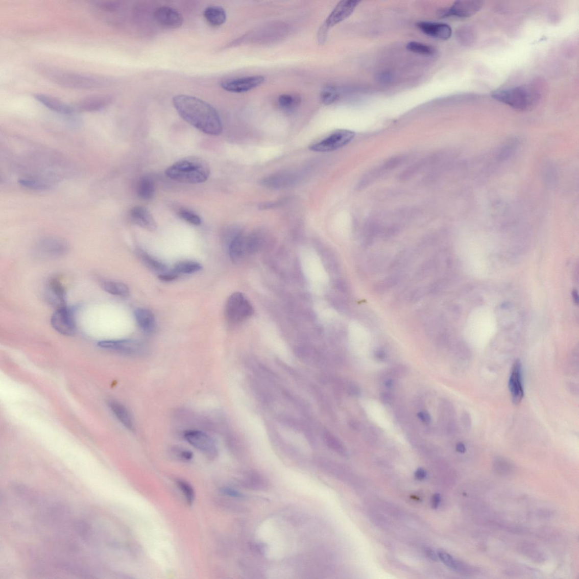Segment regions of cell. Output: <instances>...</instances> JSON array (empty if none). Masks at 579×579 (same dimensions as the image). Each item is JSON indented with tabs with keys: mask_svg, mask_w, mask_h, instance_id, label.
I'll return each instance as SVG.
<instances>
[{
	"mask_svg": "<svg viewBox=\"0 0 579 579\" xmlns=\"http://www.w3.org/2000/svg\"><path fill=\"white\" fill-rule=\"evenodd\" d=\"M173 103L180 116L195 128L210 135L222 134V120L217 110L211 105L186 94L174 97Z\"/></svg>",
	"mask_w": 579,
	"mask_h": 579,
	"instance_id": "obj_1",
	"label": "cell"
},
{
	"mask_svg": "<svg viewBox=\"0 0 579 579\" xmlns=\"http://www.w3.org/2000/svg\"><path fill=\"white\" fill-rule=\"evenodd\" d=\"M40 72L56 85L67 88L90 89L107 87L112 83L110 79L103 76L88 75L56 69L46 66L39 67Z\"/></svg>",
	"mask_w": 579,
	"mask_h": 579,
	"instance_id": "obj_2",
	"label": "cell"
},
{
	"mask_svg": "<svg viewBox=\"0 0 579 579\" xmlns=\"http://www.w3.org/2000/svg\"><path fill=\"white\" fill-rule=\"evenodd\" d=\"M166 176L178 182L198 184L206 181L210 167L204 160L196 156L184 158L174 163L165 171Z\"/></svg>",
	"mask_w": 579,
	"mask_h": 579,
	"instance_id": "obj_3",
	"label": "cell"
},
{
	"mask_svg": "<svg viewBox=\"0 0 579 579\" xmlns=\"http://www.w3.org/2000/svg\"><path fill=\"white\" fill-rule=\"evenodd\" d=\"M491 96L497 101L521 112L534 107L539 100L538 93L525 86L499 89L493 92Z\"/></svg>",
	"mask_w": 579,
	"mask_h": 579,
	"instance_id": "obj_4",
	"label": "cell"
},
{
	"mask_svg": "<svg viewBox=\"0 0 579 579\" xmlns=\"http://www.w3.org/2000/svg\"><path fill=\"white\" fill-rule=\"evenodd\" d=\"M360 3V1L356 0H347V1H341L336 5L319 31V41L321 44L324 43L325 41L329 30L348 18L353 13Z\"/></svg>",
	"mask_w": 579,
	"mask_h": 579,
	"instance_id": "obj_5",
	"label": "cell"
},
{
	"mask_svg": "<svg viewBox=\"0 0 579 579\" xmlns=\"http://www.w3.org/2000/svg\"><path fill=\"white\" fill-rule=\"evenodd\" d=\"M225 313L229 322L238 324L253 315L254 308L244 294L235 293L226 302Z\"/></svg>",
	"mask_w": 579,
	"mask_h": 579,
	"instance_id": "obj_6",
	"label": "cell"
},
{
	"mask_svg": "<svg viewBox=\"0 0 579 579\" xmlns=\"http://www.w3.org/2000/svg\"><path fill=\"white\" fill-rule=\"evenodd\" d=\"M353 131L341 129L335 130L322 139L310 145V150L326 152L333 151L348 144L354 138Z\"/></svg>",
	"mask_w": 579,
	"mask_h": 579,
	"instance_id": "obj_7",
	"label": "cell"
},
{
	"mask_svg": "<svg viewBox=\"0 0 579 579\" xmlns=\"http://www.w3.org/2000/svg\"><path fill=\"white\" fill-rule=\"evenodd\" d=\"M184 438L195 448L202 452L209 459L218 455V448L215 441L204 431L190 430L185 431Z\"/></svg>",
	"mask_w": 579,
	"mask_h": 579,
	"instance_id": "obj_8",
	"label": "cell"
},
{
	"mask_svg": "<svg viewBox=\"0 0 579 579\" xmlns=\"http://www.w3.org/2000/svg\"><path fill=\"white\" fill-rule=\"evenodd\" d=\"M52 327L61 334L70 336L75 334L76 323L73 311L66 306L56 309L51 318Z\"/></svg>",
	"mask_w": 579,
	"mask_h": 579,
	"instance_id": "obj_9",
	"label": "cell"
},
{
	"mask_svg": "<svg viewBox=\"0 0 579 579\" xmlns=\"http://www.w3.org/2000/svg\"><path fill=\"white\" fill-rule=\"evenodd\" d=\"M264 81V77L252 76L227 79L222 81L220 86L226 91L244 93L260 86Z\"/></svg>",
	"mask_w": 579,
	"mask_h": 579,
	"instance_id": "obj_10",
	"label": "cell"
},
{
	"mask_svg": "<svg viewBox=\"0 0 579 579\" xmlns=\"http://www.w3.org/2000/svg\"><path fill=\"white\" fill-rule=\"evenodd\" d=\"M101 348L124 355H135L143 353L144 347L140 342L131 340H109L99 342Z\"/></svg>",
	"mask_w": 579,
	"mask_h": 579,
	"instance_id": "obj_11",
	"label": "cell"
},
{
	"mask_svg": "<svg viewBox=\"0 0 579 579\" xmlns=\"http://www.w3.org/2000/svg\"><path fill=\"white\" fill-rule=\"evenodd\" d=\"M113 100L110 94H96L82 98L73 107L76 112H96L109 107Z\"/></svg>",
	"mask_w": 579,
	"mask_h": 579,
	"instance_id": "obj_12",
	"label": "cell"
},
{
	"mask_svg": "<svg viewBox=\"0 0 579 579\" xmlns=\"http://www.w3.org/2000/svg\"><path fill=\"white\" fill-rule=\"evenodd\" d=\"M483 7L481 1H457L451 7L441 10L440 17L455 16L468 18L480 11Z\"/></svg>",
	"mask_w": 579,
	"mask_h": 579,
	"instance_id": "obj_13",
	"label": "cell"
},
{
	"mask_svg": "<svg viewBox=\"0 0 579 579\" xmlns=\"http://www.w3.org/2000/svg\"><path fill=\"white\" fill-rule=\"evenodd\" d=\"M67 251L66 242L60 239L49 238L41 240L36 247V253L42 258L51 259L64 255Z\"/></svg>",
	"mask_w": 579,
	"mask_h": 579,
	"instance_id": "obj_14",
	"label": "cell"
},
{
	"mask_svg": "<svg viewBox=\"0 0 579 579\" xmlns=\"http://www.w3.org/2000/svg\"><path fill=\"white\" fill-rule=\"evenodd\" d=\"M154 16L157 23L164 28L177 29L183 23L182 14L172 7L164 6L158 8Z\"/></svg>",
	"mask_w": 579,
	"mask_h": 579,
	"instance_id": "obj_15",
	"label": "cell"
},
{
	"mask_svg": "<svg viewBox=\"0 0 579 579\" xmlns=\"http://www.w3.org/2000/svg\"><path fill=\"white\" fill-rule=\"evenodd\" d=\"M509 388L512 402L515 405L519 404L524 397L522 380V364L520 360L515 361L510 375Z\"/></svg>",
	"mask_w": 579,
	"mask_h": 579,
	"instance_id": "obj_16",
	"label": "cell"
},
{
	"mask_svg": "<svg viewBox=\"0 0 579 579\" xmlns=\"http://www.w3.org/2000/svg\"><path fill=\"white\" fill-rule=\"evenodd\" d=\"M35 98L44 106L57 113L68 117L73 116L74 114L77 113L73 106L57 98L48 94L38 93L35 94Z\"/></svg>",
	"mask_w": 579,
	"mask_h": 579,
	"instance_id": "obj_17",
	"label": "cell"
},
{
	"mask_svg": "<svg viewBox=\"0 0 579 579\" xmlns=\"http://www.w3.org/2000/svg\"><path fill=\"white\" fill-rule=\"evenodd\" d=\"M418 28L422 32L436 39L446 40L450 38L452 30L448 25L431 22H419Z\"/></svg>",
	"mask_w": 579,
	"mask_h": 579,
	"instance_id": "obj_18",
	"label": "cell"
},
{
	"mask_svg": "<svg viewBox=\"0 0 579 579\" xmlns=\"http://www.w3.org/2000/svg\"><path fill=\"white\" fill-rule=\"evenodd\" d=\"M65 291L57 278L52 279L46 287V298L52 306L59 309L65 306Z\"/></svg>",
	"mask_w": 579,
	"mask_h": 579,
	"instance_id": "obj_19",
	"label": "cell"
},
{
	"mask_svg": "<svg viewBox=\"0 0 579 579\" xmlns=\"http://www.w3.org/2000/svg\"><path fill=\"white\" fill-rule=\"evenodd\" d=\"M129 214L132 222L141 228L151 231L156 229L157 226L155 219L145 207H135L130 210Z\"/></svg>",
	"mask_w": 579,
	"mask_h": 579,
	"instance_id": "obj_20",
	"label": "cell"
},
{
	"mask_svg": "<svg viewBox=\"0 0 579 579\" xmlns=\"http://www.w3.org/2000/svg\"><path fill=\"white\" fill-rule=\"evenodd\" d=\"M230 259L234 262H239L246 254H249L247 249V237L239 232L228 245Z\"/></svg>",
	"mask_w": 579,
	"mask_h": 579,
	"instance_id": "obj_21",
	"label": "cell"
},
{
	"mask_svg": "<svg viewBox=\"0 0 579 579\" xmlns=\"http://www.w3.org/2000/svg\"><path fill=\"white\" fill-rule=\"evenodd\" d=\"M137 323L146 333H152L155 329L156 320L153 313L146 308H137L134 312Z\"/></svg>",
	"mask_w": 579,
	"mask_h": 579,
	"instance_id": "obj_22",
	"label": "cell"
},
{
	"mask_svg": "<svg viewBox=\"0 0 579 579\" xmlns=\"http://www.w3.org/2000/svg\"><path fill=\"white\" fill-rule=\"evenodd\" d=\"M204 17L210 26L218 28L225 23L227 15L222 7L212 5L204 10Z\"/></svg>",
	"mask_w": 579,
	"mask_h": 579,
	"instance_id": "obj_23",
	"label": "cell"
},
{
	"mask_svg": "<svg viewBox=\"0 0 579 579\" xmlns=\"http://www.w3.org/2000/svg\"><path fill=\"white\" fill-rule=\"evenodd\" d=\"M108 406L119 422L122 423L126 428L130 430L134 429L133 418L129 410L123 404L114 401L108 402Z\"/></svg>",
	"mask_w": 579,
	"mask_h": 579,
	"instance_id": "obj_24",
	"label": "cell"
},
{
	"mask_svg": "<svg viewBox=\"0 0 579 579\" xmlns=\"http://www.w3.org/2000/svg\"><path fill=\"white\" fill-rule=\"evenodd\" d=\"M155 192L153 180L149 177H142L137 185V193L139 197L142 199L149 200L153 198Z\"/></svg>",
	"mask_w": 579,
	"mask_h": 579,
	"instance_id": "obj_25",
	"label": "cell"
},
{
	"mask_svg": "<svg viewBox=\"0 0 579 579\" xmlns=\"http://www.w3.org/2000/svg\"><path fill=\"white\" fill-rule=\"evenodd\" d=\"M101 286L104 291L114 296L126 297L130 294L129 287L122 282L103 281L101 283Z\"/></svg>",
	"mask_w": 579,
	"mask_h": 579,
	"instance_id": "obj_26",
	"label": "cell"
},
{
	"mask_svg": "<svg viewBox=\"0 0 579 579\" xmlns=\"http://www.w3.org/2000/svg\"><path fill=\"white\" fill-rule=\"evenodd\" d=\"M135 253L141 261L150 269L159 272H165L166 270V267L164 264L154 259L143 250H137Z\"/></svg>",
	"mask_w": 579,
	"mask_h": 579,
	"instance_id": "obj_27",
	"label": "cell"
},
{
	"mask_svg": "<svg viewBox=\"0 0 579 579\" xmlns=\"http://www.w3.org/2000/svg\"><path fill=\"white\" fill-rule=\"evenodd\" d=\"M202 269V266L198 262L185 261L178 262L175 266V272L177 273L191 274Z\"/></svg>",
	"mask_w": 579,
	"mask_h": 579,
	"instance_id": "obj_28",
	"label": "cell"
},
{
	"mask_svg": "<svg viewBox=\"0 0 579 579\" xmlns=\"http://www.w3.org/2000/svg\"><path fill=\"white\" fill-rule=\"evenodd\" d=\"M406 48L407 50L415 53V54L425 56L433 55L436 52L433 47L417 41L409 42L407 44Z\"/></svg>",
	"mask_w": 579,
	"mask_h": 579,
	"instance_id": "obj_29",
	"label": "cell"
},
{
	"mask_svg": "<svg viewBox=\"0 0 579 579\" xmlns=\"http://www.w3.org/2000/svg\"><path fill=\"white\" fill-rule=\"evenodd\" d=\"M278 102L279 106L282 109L286 111H291L298 106L300 99L292 94H283L279 97Z\"/></svg>",
	"mask_w": 579,
	"mask_h": 579,
	"instance_id": "obj_30",
	"label": "cell"
},
{
	"mask_svg": "<svg viewBox=\"0 0 579 579\" xmlns=\"http://www.w3.org/2000/svg\"><path fill=\"white\" fill-rule=\"evenodd\" d=\"M456 37L461 43L465 45H471L475 40L474 31L470 26H465L456 31Z\"/></svg>",
	"mask_w": 579,
	"mask_h": 579,
	"instance_id": "obj_31",
	"label": "cell"
},
{
	"mask_svg": "<svg viewBox=\"0 0 579 579\" xmlns=\"http://www.w3.org/2000/svg\"><path fill=\"white\" fill-rule=\"evenodd\" d=\"M323 438L326 445L329 449L341 455H345L346 454L344 446L334 436L330 433L328 431H326L324 434Z\"/></svg>",
	"mask_w": 579,
	"mask_h": 579,
	"instance_id": "obj_32",
	"label": "cell"
},
{
	"mask_svg": "<svg viewBox=\"0 0 579 579\" xmlns=\"http://www.w3.org/2000/svg\"><path fill=\"white\" fill-rule=\"evenodd\" d=\"M177 486L185 496L187 504L189 506H191L194 503L196 495H195L194 489L191 484L182 480H177Z\"/></svg>",
	"mask_w": 579,
	"mask_h": 579,
	"instance_id": "obj_33",
	"label": "cell"
},
{
	"mask_svg": "<svg viewBox=\"0 0 579 579\" xmlns=\"http://www.w3.org/2000/svg\"><path fill=\"white\" fill-rule=\"evenodd\" d=\"M339 96V93L335 87L328 86L325 87L321 93L320 99L324 104L329 105L337 101Z\"/></svg>",
	"mask_w": 579,
	"mask_h": 579,
	"instance_id": "obj_34",
	"label": "cell"
},
{
	"mask_svg": "<svg viewBox=\"0 0 579 579\" xmlns=\"http://www.w3.org/2000/svg\"><path fill=\"white\" fill-rule=\"evenodd\" d=\"M438 555L442 562L447 567L451 568V569L456 571H462V570L464 568V565H462L461 562L454 560L451 556L447 553L446 552L443 550H439L438 552Z\"/></svg>",
	"mask_w": 579,
	"mask_h": 579,
	"instance_id": "obj_35",
	"label": "cell"
},
{
	"mask_svg": "<svg viewBox=\"0 0 579 579\" xmlns=\"http://www.w3.org/2000/svg\"><path fill=\"white\" fill-rule=\"evenodd\" d=\"M436 266V262L435 260L430 259L426 261L420 267L417 273H416V278L420 280L427 277L435 270Z\"/></svg>",
	"mask_w": 579,
	"mask_h": 579,
	"instance_id": "obj_36",
	"label": "cell"
},
{
	"mask_svg": "<svg viewBox=\"0 0 579 579\" xmlns=\"http://www.w3.org/2000/svg\"><path fill=\"white\" fill-rule=\"evenodd\" d=\"M178 214L182 220L191 225L198 226L202 223L201 218L196 213L192 212L191 210L182 209L179 210Z\"/></svg>",
	"mask_w": 579,
	"mask_h": 579,
	"instance_id": "obj_37",
	"label": "cell"
},
{
	"mask_svg": "<svg viewBox=\"0 0 579 579\" xmlns=\"http://www.w3.org/2000/svg\"><path fill=\"white\" fill-rule=\"evenodd\" d=\"M398 279L395 277H388L377 284L375 291L377 293L383 294L396 285Z\"/></svg>",
	"mask_w": 579,
	"mask_h": 579,
	"instance_id": "obj_38",
	"label": "cell"
},
{
	"mask_svg": "<svg viewBox=\"0 0 579 579\" xmlns=\"http://www.w3.org/2000/svg\"><path fill=\"white\" fill-rule=\"evenodd\" d=\"M19 182L21 185L31 189H40V190H41V189H45L49 188V185H47L46 183L39 180H34V179H21Z\"/></svg>",
	"mask_w": 579,
	"mask_h": 579,
	"instance_id": "obj_39",
	"label": "cell"
},
{
	"mask_svg": "<svg viewBox=\"0 0 579 579\" xmlns=\"http://www.w3.org/2000/svg\"><path fill=\"white\" fill-rule=\"evenodd\" d=\"M173 454L177 459L184 461H189L192 459L193 453L188 450L176 448L173 450Z\"/></svg>",
	"mask_w": 579,
	"mask_h": 579,
	"instance_id": "obj_40",
	"label": "cell"
},
{
	"mask_svg": "<svg viewBox=\"0 0 579 579\" xmlns=\"http://www.w3.org/2000/svg\"><path fill=\"white\" fill-rule=\"evenodd\" d=\"M445 284L443 280H438L431 283L428 288V292L431 294H438L444 288Z\"/></svg>",
	"mask_w": 579,
	"mask_h": 579,
	"instance_id": "obj_41",
	"label": "cell"
},
{
	"mask_svg": "<svg viewBox=\"0 0 579 579\" xmlns=\"http://www.w3.org/2000/svg\"><path fill=\"white\" fill-rule=\"evenodd\" d=\"M408 258V253L406 251L401 252L394 261L392 268H397L403 266L407 261Z\"/></svg>",
	"mask_w": 579,
	"mask_h": 579,
	"instance_id": "obj_42",
	"label": "cell"
},
{
	"mask_svg": "<svg viewBox=\"0 0 579 579\" xmlns=\"http://www.w3.org/2000/svg\"><path fill=\"white\" fill-rule=\"evenodd\" d=\"M220 492L223 494L225 495L226 496L233 497L236 498H242L244 497V495L237 491L234 490L232 488L228 487H224L220 489Z\"/></svg>",
	"mask_w": 579,
	"mask_h": 579,
	"instance_id": "obj_43",
	"label": "cell"
},
{
	"mask_svg": "<svg viewBox=\"0 0 579 579\" xmlns=\"http://www.w3.org/2000/svg\"><path fill=\"white\" fill-rule=\"evenodd\" d=\"M425 294L424 290L423 288L415 289L410 296V302L413 303H417L419 302L420 300H422L424 297Z\"/></svg>",
	"mask_w": 579,
	"mask_h": 579,
	"instance_id": "obj_44",
	"label": "cell"
},
{
	"mask_svg": "<svg viewBox=\"0 0 579 579\" xmlns=\"http://www.w3.org/2000/svg\"><path fill=\"white\" fill-rule=\"evenodd\" d=\"M178 277V273L174 271L173 272L162 273L159 276V278L163 281L170 282L176 280Z\"/></svg>",
	"mask_w": 579,
	"mask_h": 579,
	"instance_id": "obj_45",
	"label": "cell"
},
{
	"mask_svg": "<svg viewBox=\"0 0 579 579\" xmlns=\"http://www.w3.org/2000/svg\"><path fill=\"white\" fill-rule=\"evenodd\" d=\"M377 79L379 81L383 83H387L391 81L392 76L391 74L388 72H382L378 74Z\"/></svg>",
	"mask_w": 579,
	"mask_h": 579,
	"instance_id": "obj_46",
	"label": "cell"
},
{
	"mask_svg": "<svg viewBox=\"0 0 579 579\" xmlns=\"http://www.w3.org/2000/svg\"><path fill=\"white\" fill-rule=\"evenodd\" d=\"M415 478L418 480H423L426 476V471L423 468H419L415 473Z\"/></svg>",
	"mask_w": 579,
	"mask_h": 579,
	"instance_id": "obj_47",
	"label": "cell"
},
{
	"mask_svg": "<svg viewBox=\"0 0 579 579\" xmlns=\"http://www.w3.org/2000/svg\"><path fill=\"white\" fill-rule=\"evenodd\" d=\"M418 418L425 423H429L430 422V417L428 413L426 412H420L418 414Z\"/></svg>",
	"mask_w": 579,
	"mask_h": 579,
	"instance_id": "obj_48",
	"label": "cell"
},
{
	"mask_svg": "<svg viewBox=\"0 0 579 579\" xmlns=\"http://www.w3.org/2000/svg\"><path fill=\"white\" fill-rule=\"evenodd\" d=\"M440 501V495L439 494H436L435 495H434L432 498V501H431V507H432V508L434 509L438 508Z\"/></svg>",
	"mask_w": 579,
	"mask_h": 579,
	"instance_id": "obj_49",
	"label": "cell"
},
{
	"mask_svg": "<svg viewBox=\"0 0 579 579\" xmlns=\"http://www.w3.org/2000/svg\"><path fill=\"white\" fill-rule=\"evenodd\" d=\"M426 556H427L431 560L435 561H438L439 559L438 555H437L436 552L430 549H427L425 551Z\"/></svg>",
	"mask_w": 579,
	"mask_h": 579,
	"instance_id": "obj_50",
	"label": "cell"
},
{
	"mask_svg": "<svg viewBox=\"0 0 579 579\" xmlns=\"http://www.w3.org/2000/svg\"><path fill=\"white\" fill-rule=\"evenodd\" d=\"M456 449L457 451L461 452V453H464L466 451L465 446L462 443H459L456 445Z\"/></svg>",
	"mask_w": 579,
	"mask_h": 579,
	"instance_id": "obj_51",
	"label": "cell"
},
{
	"mask_svg": "<svg viewBox=\"0 0 579 579\" xmlns=\"http://www.w3.org/2000/svg\"><path fill=\"white\" fill-rule=\"evenodd\" d=\"M376 356L378 359L382 360L385 358V354L382 351H378L377 352Z\"/></svg>",
	"mask_w": 579,
	"mask_h": 579,
	"instance_id": "obj_52",
	"label": "cell"
},
{
	"mask_svg": "<svg viewBox=\"0 0 579 579\" xmlns=\"http://www.w3.org/2000/svg\"><path fill=\"white\" fill-rule=\"evenodd\" d=\"M392 385H393V382H392V380H389V381L386 382V386L387 387H391L392 386Z\"/></svg>",
	"mask_w": 579,
	"mask_h": 579,
	"instance_id": "obj_53",
	"label": "cell"
}]
</instances>
